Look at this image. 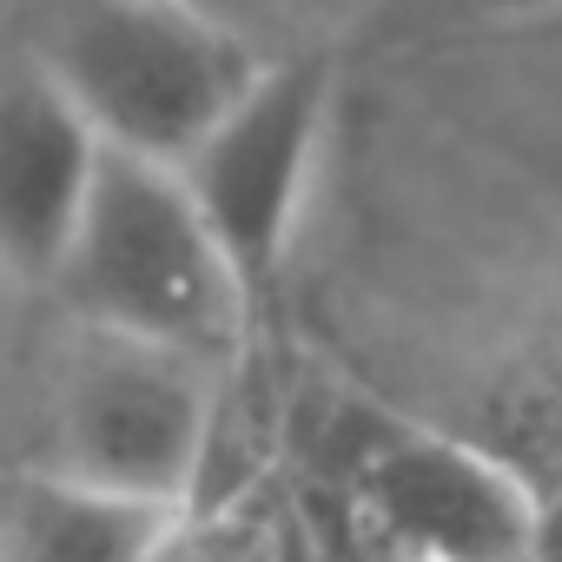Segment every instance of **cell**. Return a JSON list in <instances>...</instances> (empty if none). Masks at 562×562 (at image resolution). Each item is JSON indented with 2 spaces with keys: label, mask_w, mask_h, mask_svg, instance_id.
<instances>
[{
  "label": "cell",
  "mask_w": 562,
  "mask_h": 562,
  "mask_svg": "<svg viewBox=\"0 0 562 562\" xmlns=\"http://www.w3.org/2000/svg\"><path fill=\"white\" fill-rule=\"evenodd\" d=\"M54 292L87 331L166 345L186 358H225L251 325L238 278L199 218L186 179L159 159L113 153L87 192V212L67 238Z\"/></svg>",
  "instance_id": "cell-1"
},
{
  "label": "cell",
  "mask_w": 562,
  "mask_h": 562,
  "mask_svg": "<svg viewBox=\"0 0 562 562\" xmlns=\"http://www.w3.org/2000/svg\"><path fill=\"white\" fill-rule=\"evenodd\" d=\"M113 153L179 166L265 67L199 0H41L27 54Z\"/></svg>",
  "instance_id": "cell-2"
},
{
  "label": "cell",
  "mask_w": 562,
  "mask_h": 562,
  "mask_svg": "<svg viewBox=\"0 0 562 562\" xmlns=\"http://www.w3.org/2000/svg\"><path fill=\"white\" fill-rule=\"evenodd\" d=\"M331 60L325 54H292L265 60L251 87L199 133V146L172 166L212 225L245 305L258 312L278 271L292 258V238L305 225V199L325 159L331 133Z\"/></svg>",
  "instance_id": "cell-3"
},
{
  "label": "cell",
  "mask_w": 562,
  "mask_h": 562,
  "mask_svg": "<svg viewBox=\"0 0 562 562\" xmlns=\"http://www.w3.org/2000/svg\"><path fill=\"white\" fill-rule=\"evenodd\" d=\"M205 457H212V364L166 345L87 331L54 397L47 470L192 509Z\"/></svg>",
  "instance_id": "cell-4"
},
{
  "label": "cell",
  "mask_w": 562,
  "mask_h": 562,
  "mask_svg": "<svg viewBox=\"0 0 562 562\" xmlns=\"http://www.w3.org/2000/svg\"><path fill=\"white\" fill-rule=\"evenodd\" d=\"M358 509L411 562H529L542 536L536 490L516 463L424 424L364 437Z\"/></svg>",
  "instance_id": "cell-5"
},
{
  "label": "cell",
  "mask_w": 562,
  "mask_h": 562,
  "mask_svg": "<svg viewBox=\"0 0 562 562\" xmlns=\"http://www.w3.org/2000/svg\"><path fill=\"white\" fill-rule=\"evenodd\" d=\"M100 159L106 139L34 60L0 74V278L54 285Z\"/></svg>",
  "instance_id": "cell-6"
},
{
  "label": "cell",
  "mask_w": 562,
  "mask_h": 562,
  "mask_svg": "<svg viewBox=\"0 0 562 562\" xmlns=\"http://www.w3.org/2000/svg\"><path fill=\"white\" fill-rule=\"evenodd\" d=\"M186 516V503L34 470L0 503V562H159Z\"/></svg>",
  "instance_id": "cell-7"
},
{
  "label": "cell",
  "mask_w": 562,
  "mask_h": 562,
  "mask_svg": "<svg viewBox=\"0 0 562 562\" xmlns=\"http://www.w3.org/2000/svg\"><path fill=\"white\" fill-rule=\"evenodd\" d=\"M265 536H271V516L265 522H212V529H199L186 516L159 562H265Z\"/></svg>",
  "instance_id": "cell-8"
},
{
  "label": "cell",
  "mask_w": 562,
  "mask_h": 562,
  "mask_svg": "<svg viewBox=\"0 0 562 562\" xmlns=\"http://www.w3.org/2000/svg\"><path fill=\"white\" fill-rule=\"evenodd\" d=\"M450 8L483 27H536V21L562 14V0H450Z\"/></svg>",
  "instance_id": "cell-9"
},
{
  "label": "cell",
  "mask_w": 562,
  "mask_h": 562,
  "mask_svg": "<svg viewBox=\"0 0 562 562\" xmlns=\"http://www.w3.org/2000/svg\"><path fill=\"white\" fill-rule=\"evenodd\" d=\"M265 562H325V549H318V536L305 529V516H299V509H278V516H271Z\"/></svg>",
  "instance_id": "cell-10"
},
{
  "label": "cell",
  "mask_w": 562,
  "mask_h": 562,
  "mask_svg": "<svg viewBox=\"0 0 562 562\" xmlns=\"http://www.w3.org/2000/svg\"><path fill=\"white\" fill-rule=\"evenodd\" d=\"M522 34H529L536 47H555V54H562V14H549V21H536V27H522Z\"/></svg>",
  "instance_id": "cell-11"
}]
</instances>
